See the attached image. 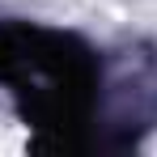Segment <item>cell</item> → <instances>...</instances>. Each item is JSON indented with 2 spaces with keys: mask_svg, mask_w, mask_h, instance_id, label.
<instances>
[{
  "mask_svg": "<svg viewBox=\"0 0 157 157\" xmlns=\"http://www.w3.org/2000/svg\"><path fill=\"white\" fill-rule=\"evenodd\" d=\"M0 81L13 85L17 106L43 132L38 149H77L89 123L98 68L77 38L38 26H0Z\"/></svg>",
  "mask_w": 157,
  "mask_h": 157,
  "instance_id": "cell-1",
  "label": "cell"
}]
</instances>
